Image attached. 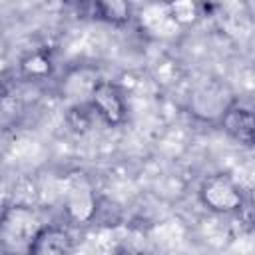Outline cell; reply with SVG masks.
Segmentation results:
<instances>
[{"mask_svg":"<svg viewBox=\"0 0 255 255\" xmlns=\"http://www.w3.org/2000/svg\"><path fill=\"white\" fill-rule=\"evenodd\" d=\"M44 227L28 205H12L0 215V249L8 255H28L32 241Z\"/></svg>","mask_w":255,"mask_h":255,"instance_id":"obj_1","label":"cell"},{"mask_svg":"<svg viewBox=\"0 0 255 255\" xmlns=\"http://www.w3.org/2000/svg\"><path fill=\"white\" fill-rule=\"evenodd\" d=\"M199 201L205 209L213 213L229 215V213L241 211L245 197H243L241 185L229 173H215L201 183Z\"/></svg>","mask_w":255,"mask_h":255,"instance_id":"obj_2","label":"cell"},{"mask_svg":"<svg viewBox=\"0 0 255 255\" xmlns=\"http://www.w3.org/2000/svg\"><path fill=\"white\" fill-rule=\"evenodd\" d=\"M64 209L76 223H90L98 211V199L92 183L82 173H72L64 183Z\"/></svg>","mask_w":255,"mask_h":255,"instance_id":"obj_3","label":"cell"},{"mask_svg":"<svg viewBox=\"0 0 255 255\" xmlns=\"http://www.w3.org/2000/svg\"><path fill=\"white\" fill-rule=\"evenodd\" d=\"M90 108L108 124V126H120L126 120L128 106L122 90L114 82L98 80L90 94Z\"/></svg>","mask_w":255,"mask_h":255,"instance_id":"obj_4","label":"cell"},{"mask_svg":"<svg viewBox=\"0 0 255 255\" xmlns=\"http://www.w3.org/2000/svg\"><path fill=\"white\" fill-rule=\"evenodd\" d=\"M221 128L239 145H245V147L253 145L255 122H253V112L249 106L239 104V102L229 104L221 114Z\"/></svg>","mask_w":255,"mask_h":255,"instance_id":"obj_5","label":"cell"},{"mask_svg":"<svg viewBox=\"0 0 255 255\" xmlns=\"http://www.w3.org/2000/svg\"><path fill=\"white\" fill-rule=\"evenodd\" d=\"M72 249L74 239L64 227L44 223V227L32 241L28 255H70Z\"/></svg>","mask_w":255,"mask_h":255,"instance_id":"obj_6","label":"cell"},{"mask_svg":"<svg viewBox=\"0 0 255 255\" xmlns=\"http://www.w3.org/2000/svg\"><path fill=\"white\" fill-rule=\"evenodd\" d=\"M54 70L52 56L44 50H34L20 60V72L28 80H46Z\"/></svg>","mask_w":255,"mask_h":255,"instance_id":"obj_7","label":"cell"},{"mask_svg":"<svg viewBox=\"0 0 255 255\" xmlns=\"http://www.w3.org/2000/svg\"><path fill=\"white\" fill-rule=\"evenodd\" d=\"M92 8L96 12V18L110 24H126L131 16V10L126 2H96Z\"/></svg>","mask_w":255,"mask_h":255,"instance_id":"obj_8","label":"cell"},{"mask_svg":"<svg viewBox=\"0 0 255 255\" xmlns=\"http://www.w3.org/2000/svg\"><path fill=\"white\" fill-rule=\"evenodd\" d=\"M165 8L173 24H191L199 16V8L193 2H173V4H167Z\"/></svg>","mask_w":255,"mask_h":255,"instance_id":"obj_9","label":"cell"}]
</instances>
